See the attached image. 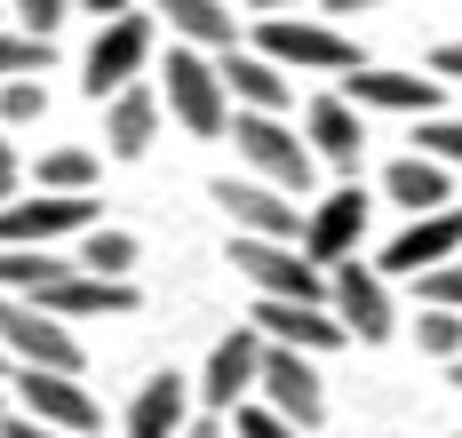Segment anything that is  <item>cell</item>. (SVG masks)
I'll use <instances>...</instances> for the list:
<instances>
[{
  "instance_id": "1",
  "label": "cell",
  "mask_w": 462,
  "mask_h": 438,
  "mask_svg": "<svg viewBox=\"0 0 462 438\" xmlns=\"http://www.w3.org/2000/svg\"><path fill=\"white\" fill-rule=\"evenodd\" d=\"M0 351L16 375H80V335L64 319H48L41 303L0 295Z\"/></svg>"
},
{
  "instance_id": "2",
  "label": "cell",
  "mask_w": 462,
  "mask_h": 438,
  "mask_svg": "<svg viewBox=\"0 0 462 438\" xmlns=\"http://www.w3.org/2000/svg\"><path fill=\"white\" fill-rule=\"evenodd\" d=\"M255 56H272L279 72H359L351 32H335V24H319V16H263Z\"/></svg>"
},
{
  "instance_id": "3",
  "label": "cell",
  "mask_w": 462,
  "mask_h": 438,
  "mask_svg": "<svg viewBox=\"0 0 462 438\" xmlns=\"http://www.w3.org/2000/svg\"><path fill=\"white\" fill-rule=\"evenodd\" d=\"M231 271H247L263 303H319L327 311V271L303 247H272V240H231Z\"/></svg>"
},
{
  "instance_id": "4",
  "label": "cell",
  "mask_w": 462,
  "mask_h": 438,
  "mask_svg": "<svg viewBox=\"0 0 462 438\" xmlns=\"http://www.w3.org/2000/svg\"><path fill=\"white\" fill-rule=\"evenodd\" d=\"M231 144H239V160L272 184V192H303L311 184V151L295 144V128L287 120H263V112H231Z\"/></svg>"
},
{
  "instance_id": "5",
  "label": "cell",
  "mask_w": 462,
  "mask_h": 438,
  "mask_svg": "<svg viewBox=\"0 0 462 438\" xmlns=\"http://www.w3.org/2000/svg\"><path fill=\"white\" fill-rule=\"evenodd\" d=\"M168 120L191 128V136H224L231 128V96L199 49H168Z\"/></svg>"
},
{
  "instance_id": "6",
  "label": "cell",
  "mask_w": 462,
  "mask_h": 438,
  "mask_svg": "<svg viewBox=\"0 0 462 438\" xmlns=\"http://www.w3.org/2000/svg\"><path fill=\"white\" fill-rule=\"evenodd\" d=\"M327 311H335V327L359 342H383L391 335V287H383V271H367L359 255L351 263H335L327 271Z\"/></svg>"
},
{
  "instance_id": "7",
  "label": "cell",
  "mask_w": 462,
  "mask_h": 438,
  "mask_svg": "<svg viewBox=\"0 0 462 438\" xmlns=\"http://www.w3.org/2000/svg\"><path fill=\"white\" fill-rule=\"evenodd\" d=\"M143 56H152V16H112L104 32H96V49H88V96L96 104H112L120 88H136V72H143Z\"/></svg>"
},
{
  "instance_id": "8",
  "label": "cell",
  "mask_w": 462,
  "mask_h": 438,
  "mask_svg": "<svg viewBox=\"0 0 462 438\" xmlns=\"http://www.w3.org/2000/svg\"><path fill=\"white\" fill-rule=\"evenodd\" d=\"M216 207L239 224V240H272V247L303 240V207L287 192H272V184H231V176H216Z\"/></svg>"
},
{
  "instance_id": "9",
  "label": "cell",
  "mask_w": 462,
  "mask_h": 438,
  "mask_svg": "<svg viewBox=\"0 0 462 438\" xmlns=\"http://www.w3.org/2000/svg\"><path fill=\"white\" fill-rule=\"evenodd\" d=\"M359 232H367V192L359 184H343V192H327L311 215H303V255L319 263V271H335V263H351L359 255Z\"/></svg>"
},
{
  "instance_id": "10",
  "label": "cell",
  "mask_w": 462,
  "mask_h": 438,
  "mask_svg": "<svg viewBox=\"0 0 462 438\" xmlns=\"http://www.w3.org/2000/svg\"><path fill=\"white\" fill-rule=\"evenodd\" d=\"M64 232H96V199L32 192V199H16V207H0V247H56Z\"/></svg>"
},
{
  "instance_id": "11",
  "label": "cell",
  "mask_w": 462,
  "mask_h": 438,
  "mask_svg": "<svg viewBox=\"0 0 462 438\" xmlns=\"http://www.w3.org/2000/svg\"><path fill=\"white\" fill-rule=\"evenodd\" d=\"M263 406H272V415H287V423H295V431H311V423H319L327 415V390H319V375H311V359H303V351H263Z\"/></svg>"
},
{
  "instance_id": "12",
  "label": "cell",
  "mask_w": 462,
  "mask_h": 438,
  "mask_svg": "<svg viewBox=\"0 0 462 438\" xmlns=\"http://www.w3.org/2000/svg\"><path fill=\"white\" fill-rule=\"evenodd\" d=\"M263 351L272 342L255 335H224L216 351H208V367H199V383H191V398H208V406H231V398H247V390L263 383Z\"/></svg>"
},
{
  "instance_id": "13",
  "label": "cell",
  "mask_w": 462,
  "mask_h": 438,
  "mask_svg": "<svg viewBox=\"0 0 462 438\" xmlns=\"http://www.w3.org/2000/svg\"><path fill=\"white\" fill-rule=\"evenodd\" d=\"M455 247H462V207H439V215H415L399 240L383 247V271H407V279H422V271L455 263Z\"/></svg>"
},
{
  "instance_id": "14",
  "label": "cell",
  "mask_w": 462,
  "mask_h": 438,
  "mask_svg": "<svg viewBox=\"0 0 462 438\" xmlns=\"http://www.w3.org/2000/svg\"><path fill=\"white\" fill-rule=\"evenodd\" d=\"M16 398H24V415L48 423V431H96V398L80 390V375H16Z\"/></svg>"
},
{
  "instance_id": "15",
  "label": "cell",
  "mask_w": 462,
  "mask_h": 438,
  "mask_svg": "<svg viewBox=\"0 0 462 438\" xmlns=\"http://www.w3.org/2000/svg\"><path fill=\"white\" fill-rule=\"evenodd\" d=\"M351 112H422V120H439V80H415V72H374V64H359L351 80Z\"/></svg>"
},
{
  "instance_id": "16",
  "label": "cell",
  "mask_w": 462,
  "mask_h": 438,
  "mask_svg": "<svg viewBox=\"0 0 462 438\" xmlns=\"http://www.w3.org/2000/svg\"><path fill=\"white\" fill-rule=\"evenodd\" d=\"M303 144H311V160H327L335 176H359L367 128H359V112H351L343 96H319V104H311V120H303Z\"/></svg>"
},
{
  "instance_id": "17",
  "label": "cell",
  "mask_w": 462,
  "mask_h": 438,
  "mask_svg": "<svg viewBox=\"0 0 462 438\" xmlns=\"http://www.w3.org/2000/svg\"><path fill=\"white\" fill-rule=\"evenodd\" d=\"M41 311H48V319H64V327H72V319H120V311H136V287H128V279L64 271V279L41 295Z\"/></svg>"
},
{
  "instance_id": "18",
  "label": "cell",
  "mask_w": 462,
  "mask_h": 438,
  "mask_svg": "<svg viewBox=\"0 0 462 438\" xmlns=\"http://www.w3.org/2000/svg\"><path fill=\"white\" fill-rule=\"evenodd\" d=\"M216 80H224V96L239 104V112H263V120L287 112V72H279L272 56H255V49H231L224 64H216Z\"/></svg>"
},
{
  "instance_id": "19",
  "label": "cell",
  "mask_w": 462,
  "mask_h": 438,
  "mask_svg": "<svg viewBox=\"0 0 462 438\" xmlns=\"http://www.w3.org/2000/svg\"><path fill=\"white\" fill-rule=\"evenodd\" d=\"M255 335H279V351H303V359L351 342L335 327V311H319V303H255Z\"/></svg>"
},
{
  "instance_id": "20",
  "label": "cell",
  "mask_w": 462,
  "mask_h": 438,
  "mask_svg": "<svg viewBox=\"0 0 462 438\" xmlns=\"http://www.w3.org/2000/svg\"><path fill=\"white\" fill-rule=\"evenodd\" d=\"M191 431V383L184 375H152L128 398V438H184Z\"/></svg>"
},
{
  "instance_id": "21",
  "label": "cell",
  "mask_w": 462,
  "mask_h": 438,
  "mask_svg": "<svg viewBox=\"0 0 462 438\" xmlns=\"http://www.w3.org/2000/svg\"><path fill=\"white\" fill-rule=\"evenodd\" d=\"M383 192H391V207H407V215H439V207H455L447 168H439V160H422V151H407V160H391V168H383Z\"/></svg>"
},
{
  "instance_id": "22",
  "label": "cell",
  "mask_w": 462,
  "mask_h": 438,
  "mask_svg": "<svg viewBox=\"0 0 462 438\" xmlns=\"http://www.w3.org/2000/svg\"><path fill=\"white\" fill-rule=\"evenodd\" d=\"M152 136H160V96L136 80V88H120V96L104 104V144L120 151V160H143Z\"/></svg>"
},
{
  "instance_id": "23",
  "label": "cell",
  "mask_w": 462,
  "mask_h": 438,
  "mask_svg": "<svg viewBox=\"0 0 462 438\" xmlns=\"http://www.w3.org/2000/svg\"><path fill=\"white\" fill-rule=\"evenodd\" d=\"M160 16H168V32L184 41V49H239V24H231L224 0H160Z\"/></svg>"
},
{
  "instance_id": "24",
  "label": "cell",
  "mask_w": 462,
  "mask_h": 438,
  "mask_svg": "<svg viewBox=\"0 0 462 438\" xmlns=\"http://www.w3.org/2000/svg\"><path fill=\"white\" fill-rule=\"evenodd\" d=\"M64 271H80V263H64L56 247H0V295H16V303H41Z\"/></svg>"
},
{
  "instance_id": "25",
  "label": "cell",
  "mask_w": 462,
  "mask_h": 438,
  "mask_svg": "<svg viewBox=\"0 0 462 438\" xmlns=\"http://www.w3.org/2000/svg\"><path fill=\"white\" fill-rule=\"evenodd\" d=\"M88 184H96V151H80V144L41 151V192H56V199H88Z\"/></svg>"
},
{
  "instance_id": "26",
  "label": "cell",
  "mask_w": 462,
  "mask_h": 438,
  "mask_svg": "<svg viewBox=\"0 0 462 438\" xmlns=\"http://www.w3.org/2000/svg\"><path fill=\"white\" fill-rule=\"evenodd\" d=\"M48 64H56V41H41V32H0V88L8 80H41Z\"/></svg>"
},
{
  "instance_id": "27",
  "label": "cell",
  "mask_w": 462,
  "mask_h": 438,
  "mask_svg": "<svg viewBox=\"0 0 462 438\" xmlns=\"http://www.w3.org/2000/svg\"><path fill=\"white\" fill-rule=\"evenodd\" d=\"M80 271H88V279H120V271H136V240H128V232H104V224H96L88 247H80Z\"/></svg>"
},
{
  "instance_id": "28",
  "label": "cell",
  "mask_w": 462,
  "mask_h": 438,
  "mask_svg": "<svg viewBox=\"0 0 462 438\" xmlns=\"http://www.w3.org/2000/svg\"><path fill=\"white\" fill-rule=\"evenodd\" d=\"M415 342L430 359H462V319L455 311H415Z\"/></svg>"
},
{
  "instance_id": "29",
  "label": "cell",
  "mask_w": 462,
  "mask_h": 438,
  "mask_svg": "<svg viewBox=\"0 0 462 438\" xmlns=\"http://www.w3.org/2000/svg\"><path fill=\"white\" fill-rule=\"evenodd\" d=\"M41 112H48V88H41V80H8V88H0V128H32Z\"/></svg>"
},
{
  "instance_id": "30",
  "label": "cell",
  "mask_w": 462,
  "mask_h": 438,
  "mask_svg": "<svg viewBox=\"0 0 462 438\" xmlns=\"http://www.w3.org/2000/svg\"><path fill=\"white\" fill-rule=\"evenodd\" d=\"M415 295H422V311H455V319H462V263H439V271H422Z\"/></svg>"
},
{
  "instance_id": "31",
  "label": "cell",
  "mask_w": 462,
  "mask_h": 438,
  "mask_svg": "<svg viewBox=\"0 0 462 438\" xmlns=\"http://www.w3.org/2000/svg\"><path fill=\"white\" fill-rule=\"evenodd\" d=\"M422 160H439V168H462V120H422Z\"/></svg>"
},
{
  "instance_id": "32",
  "label": "cell",
  "mask_w": 462,
  "mask_h": 438,
  "mask_svg": "<svg viewBox=\"0 0 462 438\" xmlns=\"http://www.w3.org/2000/svg\"><path fill=\"white\" fill-rule=\"evenodd\" d=\"M239 438H303L287 415H272V406H239Z\"/></svg>"
},
{
  "instance_id": "33",
  "label": "cell",
  "mask_w": 462,
  "mask_h": 438,
  "mask_svg": "<svg viewBox=\"0 0 462 438\" xmlns=\"http://www.w3.org/2000/svg\"><path fill=\"white\" fill-rule=\"evenodd\" d=\"M64 8H72V0H16V8H8V16H24V32H56V24H64Z\"/></svg>"
},
{
  "instance_id": "34",
  "label": "cell",
  "mask_w": 462,
  "mask_h": 438,
  "mask_svg": "<svg viewBox=\"0 0 462 438\" xmlns=\"http://www.w3.org/2000/svg\"><path fill=\"white\" fill-rule=\"evenodd\" d=\"M0 438H64V431H48V423H32V415H0Z\"/></svg>"
},
{
  "instance_id": "35",
  "label": "cell",
  "mask_w": 462,
  "mask_h": 438,
  "mask_svg": "<svg viewBox=\"0 0 462 438\" xmlns=\"http://www.w3.org/2000/svg\"><path fill=\"white\" fill-rule=\"evenodd\" d=\"M16 192V144H8V128H0V199Z\"/></svg>"
},
{
  "instance_id": "36",
  "label": "cell",
  "mask_w": 462,
  "mask_h": 438,
  "mask_svg": "<svg viewBox=\"0 0 462 438\" xmlns=\"http://www.w3.org/2000/svg\"><path fill=\"white\" fill-rule=\"evenodd\" d=\"M80 8H88V16H104V24H112V16H128V8H136V0H80Z\"/></svg>"
},
{
  "instance_id": "37",
  "label": "cell",
  "mask_w": 462,
  "mask_h": 438,
  "mask_svg": "<svg viewBox=\"0 0 462 438\" xmlns=\"http://www.w3.org/2000/svg\"><path fill=\"white\" fill-rule=\"evenodd\" d=\"M439 80H462V41H455V49H439Z\"/></svg>"
},
{
  "instance_id": "38",
  "label": "cell",
  "mask_w": 462,
  "mask_h": 438,
  "mask_svg": "<svg viewBox=\"0 0 462 438\" xmlns=\"http://www.w3.org/2000/svg\"><path fill=\"white\" fill-rule=\"evenodd\" d=\"M367 8H383V0H327V16H367Z\"/></svg>"
},
{
  "instance_id": "39",
  "label": "cell",
  "mask_w": 462,
  "mask_h": 438,
  "mask_svg": "<svg viewBox=\"0 0 462 438\" xmlns=\"http://www.w3.org/2000/svg\"><path fill=\"white\" fill-rule=\"evenodd\" d=\"M255 8H263V16H295L303 0H255Z\"/></svg>"
},
{
  "instance_id": "40",
  "label": "cell",
  "mask_w": 462,
  "mask_h": 438,
  "mask_svg": "<svg viewBox=\"0 0 462 438\" xmlns=\"http://www.w3.org/2000/svg\"><path fill=\"white\" fill-rule=\"evenodd\" d=\"M184 438H224V431H216V423H191V431Z\"/></svg>"
},
{
  "instance_id": "41",
  "label": "cell",
  "mask_w": 462,
  "mask_h": 438,
  "mask_svg": "<svg viewBox=\"0 0 462 438\" xmlns=\"http://www.w3.org/2000/svg\"><path fill=\"white\" fill-rule=\"evenodd\" d=\"M455 390H462V359H455Z\"/></svg>"
},
{
  "instance_id": "42",
  "label": "cell",
  "mask_w": 462,
  "mask_h": 438,
  "mask_svg": "<svg viewBox=\"0 0 462 438\" xmlns=\"http://www.w3.org/2000/svg\"><path fill=\"white\" fill-rule=\"evenodd\" d=\"M0 375H8V351H0Z\"/></svg>"
},
{
  "instance_id": "43",
  "label": "cell",
  "mask_w": 462,
  "mask_h": 438,
  "mask_svg": "<svg viewBox=\"0 0 462 438\" xmlns=\"http://www.w3.org/2000/svg\"><path fill=\"white\" fill-rule=\"evenodd\" d=\"M0 16H8V8H0Z\"/></svg>"
},
{
  "instance_id": "44",
  "label": "cell",
  "mask_w": 462,
  "mask_h": 438,
  "mask_svg": "<svg viewBox=\"0 0 462 438\" xmlns=\"http://www.w3.org/2000/svg\"><path fill=\"white\" fill-rule=\"evenodd\" d=\"M455 438H462V431H455Z\"/></svg>"
}]
</instances>
